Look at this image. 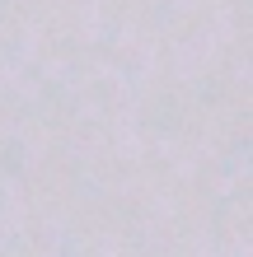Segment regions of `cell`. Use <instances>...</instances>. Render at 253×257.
<instances>
[]
</instances>
